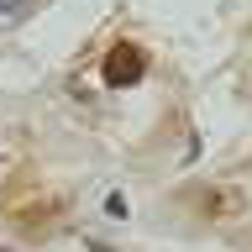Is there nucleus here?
<instances>
[{
	"label": "nucleus",
	"mask_w": 252,
	"mask_h": 252,
	"mask_svg": "<svg viewBox=\"0 0 252 252\" xmlns=\"http://www.w3.org/2000/svg\"><path fill=\"white\" fill-rule=\"evenodd\" d=\"M142 68H147V58H142V47L137 42H116L105 53V63H100V79H105L110 90H131L142 79Z\"/></svg>",
	"instance_id": "1"
},
{
	"label": "nucleus",
	"mask_w": 252,
	"mask_h": 252,
	"mask_svg": "<svg viewBox=\"0 0 252 252\" xmlns=\"http://www.w3.org/2000/svg\"><path fill=\"white\" fill-rule=\"evenodd\" d=\"M5 11H16V0H0V16H5Z\"/></svg>",
	"instance_id": "2"
},
{
	"label": "nucleus",
	"mask_w": 252,
	"mask_h": 252,
	"mask_svg": "<svg viewBox=\"0 0 252 252\" xmlns=\"http://www.w3.org/2000/svg\"><path fill=\"white\" fill-rule=\"evenodd\" d=\"M0 252H5V247H0Z\"/></svg>",
	"instance_id": "3"
}]
</instances>
